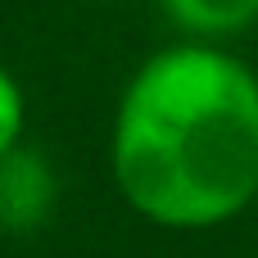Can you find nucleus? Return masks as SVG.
<instances>
[{
  "mask_svg": "<svg viewBox=\"0 0 258 258\" xmlns=\"http://www.w3.org/2000/svg\"><path fill=\"white\" fill-rule=\"evenodd\" d=\"M254 209H258V200H254Z\"/></svg>",
  "mask_w": 258,
  "mask_h": 258,
  "instance_id": "5",
  "label": "nucleus"
},
{
  "mask_svg": "<svg viewBox=\"0 0 258 258\" xmlns=\"http://www.w3.org/2000/svg\"><path fill=\"white\" fill-rule=\"evenodd\" d=\"M109 172L132 213L209 231L258 200V73L218 41L154 50L122 86Z\"/></svg>",
  "mask_w": 258,
  "mask_h": 258,
  "instance_id": "1",
  "label": "nucleus"
},
{
  "mask_svg": "<svg viewBox=\"0 0 258 258\" xmlns=\"http://www.w3.org/2000/svg\"><path fill=\"white\" fill-rule=\"evenodd\" d=\"M23 122H27V100L18 77L0 63V154H9L23 141Z\"/></svg>",
  "mask_w": 258,
  "mask_h": 258,
  "instance_id": "4",
  "label": "nucleus"
},
{
  "mask_svg": "<svg viewBox=\"0 0 258 258\" xmlns=\"http://www.w3.org/2000/svg\"><path fill=\"white\" fill-rule=\"evenodd\" d=\"M163 9L195 41H227L258 23V0H163Z\"/></svg>",
  "mask_w": 258,
  "mask_h": 258,
  "instance_id": "3",
  "label": "nucleus"
},
{
  "mask_svg": "<svg viewBox=\"0 0 258 258\" xmlns=\"http://www.w3.org/2000/svg\"><path fill=\"white\" fill-rule=\"evenodd\" d=\"M54 168L45 154H36L32 145H14L9 154H0V231H36L50 222L54 213Z\"/></svg>",
  "mask_w": 258,
  "mask_h": 258,
  "instance_id": "2",
  "label": "nucleus"
}]
</instances>
